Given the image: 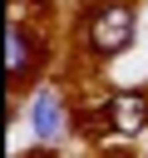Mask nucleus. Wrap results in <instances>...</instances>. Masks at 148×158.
<instances>
[{"label": "nucleus", "mask_w": 148, "mask_h": 158, "mask_svg": "<svg viewBox=\"0 0 148 158\" xmlns=\"http://www.w3.org/2000/svg\"><path fill=\"white\" fill-rule=\"evenodd\" d=\"M133 5H123V0H113V5H104L94 20H89V49L99 54V59H109V54H123L128 44H133Z\"/></svg>", "instance_id": "f257e3e1"}, {"label": "nucleus", "mask_w": 148, "mask_h": 158, "mask_svg": "<svg viewBox=\"0 0 148 158\" xmlns=\"http://www.w3.org/2000/svg\"><path fill=\"white\" fill-rule=\"evenodd\" d=\"M99 118L113 128V133H138V128H148V94H113L104 109H99Z\"/></svg>", "instance_id": "f03ea898"}, {"label": "nucleus", "mask_w": 148, "mask_h": 158, "mask_svg": "<svg viewBox=\"0 0 148 158\" xmlns=\"http://www.w3.org/2000/svg\"><path fill=\"white\" fill-rule=\"evenodd\" d=\"M30 123H35L39 138H59V133H64V104H59L54 89H39V94L30 99Z\"/></svg>", "instance_id": "7ed1b4c3"}, {"label": "nucleus", "mask_w": 148, "mask_h": 158, "mask_svg": "<svg viewBox=\"0 0 148 158\" xmlns=\"http://www.w3.org/2000/svg\"><path fill=\"white\" fill-rule=\"evenodd\" d=\"M5 69H10L15 84H20L25 69H30V35H25L20 25H10V40H5Z\"/></svg>", "instance_id": "20e7f679"}]
</instances>
